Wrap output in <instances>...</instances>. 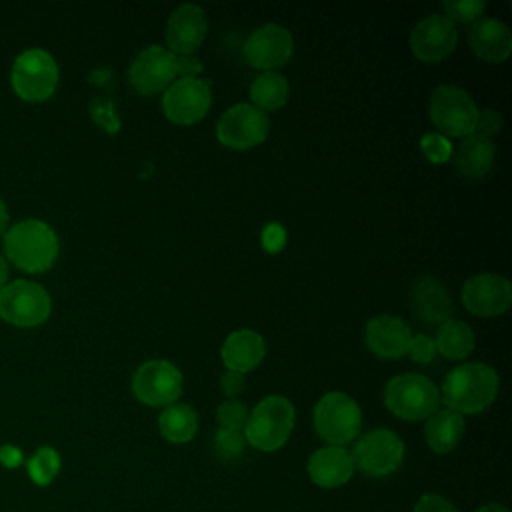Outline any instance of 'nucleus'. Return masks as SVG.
<instances>
[{
    "instance_id": "nucleus-1",
    "label": "nucleus",
    "mask_w": 512,
    "mask_h": 512,
    "mask_svg": "<svg viewBox=\"0 0 512 512\" xmlns=\"http://www.w3.org/2000/svg\"><path fill=\"white\" fill-rule=\"evenodd\" d=\"M500 378L496 370L482 362H466L452 368L442 382L440 402L458 414H478L498 396Z\"/></svg>"
},
{
    "instance_id": "nucleus-2",
    "label": "nucleus",
    "mask_w": 512,
    "mask_h": 512,
    "mask_svg": "<svg viewBox=\"0 0 512 512\" xmlns=\"http://www.w3.org/2000/svg\"><path fill=\"white\" fill-rule=\"evenodd\" d=\"M4 252L16 268L40 274L50 270L58 258V236L46 222L28 218L4 232Z\"/></svg>"
},
{
    "instance_id": "nucleus-3",
    "label": "nucleus",
    "mask_w": 512,
    "mask_h": 512,
    "mask_svg": "<svg viewBox=\"0 0 512 512\" xmlns=\"http://www.w3.org/2000/svg\"><path fill=\"white\" fill-rule=\"evenodd\" d=\"M296 420L294 406L284 396H266L248 414L244 426V440L262 450L274 452L286 444Z\"/></svg>"
},
{
    "instance_id": "nucleus-4",
    "label": "nucleus",
    "mask_w": 512,
    "mask_h": 512,
    "mask_svg": "<svg viewBox=\"0 0 512 512\" xmlns=\"http://www.w3.org/2000/svg\"><path fill=\"white\" fill-rule=\"evenodd\" d=\"M386 408L408 422L426 420L440 406V392L436 384L422 374L394 376L384 388Z\"/></svg>"
},
{
    "instance_id": "nucleus-5",
    "label": "nucleus",
    "mask_w": 512,
    "mask_h": 512,
    "mask_svg": "<svg viewBox=\"0 0 512 512\" xmlns=\"http://www.w3.org/2000/svg\"><path fill=\"white\" fill-rule=\"evenodd\" d=\"M58 64L52 54L42 48L20 52L10 70L12 90L26 102L48 100L58 86Z\"/></svg>"
},
{
    "instance_id": "nucleus-6",
    "label": "nucleus",
    "mask_w": 512,
    "mask_h": 512,
    "mask_svg": "<svg viewBox=\"0 0 512 512\" xmlns=\"http://www.w3.org/2000/svg\"><path fill=\"white\" fill-rule=\"evenodd\" d=\"M360 428V406L344 392H328L314 406V430L330 446H344L356 440Z\"/></svg>"
},
{
    "instance_id": "nucleus-7",
    "label": "nucleus",
    "mask_w": 512,
    "mask_h": 512,
    "mask_svg": "<svg viewBox=\"0 0 512 512\" xmlns=\"http://www.w3.org/2000/svg\"><path fill=\"white\" fill-rule=\"evenodd\" d=\"M50 294L32 280H12L0 290V318L18 328H34L48 320Z\"/></svg>"
},
{
    "instance_id": "nucleus-8",
    "label": "nucleus",
    "mask_w": 512,
    "mask_h": 512,
    "mask_svg": "<svg viewBox=\"0 0 512 512\" xmlns=\"http://www.w3.org/2000/svg\"><path fill=\"white\" fill-rule=\"evenodd\" d=\"M428 114L442 136L464 138L474 132L478 108L466 90L444 84L432 92Z\"/></svg>"
},
{
    "instance_id": "nucleus-9",
    "label": "nucleus",
    "mask_w": 512,
    "mask_h": 512,
    "mask_svg": "<svg viewBox=\"0 0 512 512\" xmlns=\"http://www.w3.org/2000/svg\"><path fill=\"white\" fill-rule=\"evenodd\" d=\"M350 454L354 468L366 476L380 478L392 474L402 464L404 442L388 428H374L356 440Z\"/></svg>"
},
{
    "instance_id": "nucleus-10",
    "label": "nucleus",
    "mask_w": 512,
    "mask_h": 512,
    "mask_svg": "<svg viewBox=\"0 0 512 512\" xmlns=\"http://www.w3.org/2000/svg\"><path fill=\"white\" fill-rule=\"evenodd\" d=\"M132 392L146 406H170L182 394V374L168 360H148L132 376Z\"/></svg>"
},
{
    "instance_id": "nucleus-11",
    "label": "nucleus",
    "mask_w": 512,
    "mask_h": 512,
    "mask_svg": "<svg viewBox=\"0 0 512 512\" xmlns=\"http://www.w3.org/2000/svg\"><path fill=\"white\" fill-rule=\"evenodd\" d=\"M268 116L252 104H234L228 108L218 124L216 138L232 150H248L262 144L268 136Z\"/></svg>"
},
{
    "instance_id": "nucleus-12",
    "label": "nucleus",
    "mask_w": 512,
    "mask_h": 512,
    "mask_svg": "<svg viewBox=\"0 0 512 512\" xmlns=\"http://www.w3.org/2000/svg\"><path fill=\"white\" fill-rule=\"evenodd\" d=\"M212 104L210 86L200 78H178L162 96V110L166 118L180 126L200 122Z\"/></svg>"
},
{
    "instance_id": "nucleus-13",
    "label": "nucleus",
    "mask_w": 512,
    "mask_h": 512,
    "mask_svg": "<svg viewBox=\"0 0 512 512\" xmlns=\"http://www.w3.org/2000/svg\"><path fill=\"white\" fill-rule=\"evenodd\" d=\"M462 302L474 316H500L512 304V286L500 274H474L462 286Z\"/></svg>"
},
{
    "instance_id": "nucleus-14",
    "label": "nucleus",
    "mask_w": 512,
    "mask_h": 512,
    "mask_svg": "<svg viewBox=\"0 0 512 512\" xmlns=\"http://www.w3.org/2000/svg\"><path fill=\"white\" fill-rule=\"evenodd\" d=\"M174 54L160 46H148L132 60L128 78L142 96L164 92L174 82Z\"/></svg>"
},
{
    "instance_id": "nucleus-15",
    "label": "nucleus",
    "mask_w": 512,
    "mask_h": 512,
    "mask_svg": "<svg viewBox=\"0 0 512 512\" xmlns=\"http://www.w3.org/2000/svg\"><path fill=\"white\" fill-rule=\"evenodd\" d=\"M292 52L294 40L290 32L278 24H264L256 28L244 44V56L248 64L266 72L284 66Z\"/></svg>"
},
{
    "instance_id": "nucleus-16",
    "label": "nucleus",
    "mask_w": 512,
    "mask_h": 512,
    "mask_svg": "<svg viewBox=\"0 0 512 512\" xmlns=\"http://www.w3.org/2000/svg\"><path fill=\"white\" fill-rule=\"evenodd\" d=\"M458 42V30L454 22H450L442 14H432L422 18L410 34V50L422 62H440Z\"/></svg>"
},
{
    "instance_id": "nucleus-17",
    "label": "nucleus",
    "mask_w": 512,
    "mask_h": 512,
    "mask_svg": "<svg viewBox=\"0 0 512 512\" xmlns=\"http://www.w3.org/2000/svg\"><path fill=\"white\" fill-rule=\"evenodd\" d=\"M208 32L206 14L200 6H178L166 24V44L174 56L192 54L204 42Z\"/></svg>"
},
{
    "instance_id": "nucleus-18",
    "label": "nucleus",
    "mask_w": 512,
    "mask_h": 512,
    "mask_svg": "<svg viewBox=\"0 0 512 512\" xmlns=\"http://www.w3.org/2000/svg\"><path fill=\"white\" fill-rule=\"evenodd\" d=\"M412 338L410 326L398 316L380 314L368 320L364 330L366 346L372 354L384 360H396L408 352V344Z\"/></svg>"
},
{
    "instance_id": "nucleus-19",
    "label": "nucleus",
    "mask_w": 512,
    "mask_h": 512,
    "mask_svg": "<svg viewBox=\"0 0 512 512\" xmlns=\"http://www.w3.org/2000/svg\"><path fill=\"white\" fill-rule=\"evenodd\" d=\"M308 476L320 488H340L354 474L352 454L344 446H322L308 458Z\"/></svg>"
},
{
    "instance_id": "nucleus-20",
    "label": "nucleus",
    "mask_w": 512,
    "mask_h": 512,
    "mask_svg": "<svg viewBox=\"0 0 512 512\" xmlns=\"http://www.w3.org/2000/svg\"><path fill=\"white\" fill-rule=\"evenodd\" d=\"M468 44L484 62H504L512 50V34L508 26L496 18H480L470 26Z\"/></svg>"
},
{
    "instance_id": "nucleus-21",
    "label": "nucleus",
    "mask_w": 512,
    "mask_h": 512,
    "mask_svg": "<svg viewBox=\"0 0 512 512\" xmlns=\"http://www.w3.org/2000/svg\"><path fill=\"white\" fill-rule=\"evenodd\" d=\"M410 306L412 312L424 322V324H438L450 320L452 316V300L444 284L436 278H420L410 292Z\"/></svg>"
},
{
    "instance_id": "nucleus-22",
    "label": "nucleus",
    "mask_w": 512,
    "mask_h": 512,
    "mask_svg": "<svg viewBox=\"0 0 512 512\" xmlns=\"http://www.w3.org/2000/svg\"><path fill=\"white\" fill-rule=\"evenodd\" d=\"M266 354L262 336L254 330H234L222 344V362L228 370L246 374L254 370Z\"/></svg>"
},
{
    "instance_id": "nucleus-23",
    "label": "nucleus",
    "mask_w": 512,
    "mask_h": 512,
    "mask_svg": "<svg viewBox=\"0 0 512 512\" xmlns=\"http://www.w3.org/2000/svg\"><path fill=\"white\" fill-rule=\"evenodd\" d=\"M494 154H496V148L490 138L470 134V136H464L462 142L456 146L454 164L460 176L478 180L490 172L494 164Z\"/></svg>"
},
{
    "instance_id": "nucleus-24",
    "label": "nucleus",
    "mask_w": 512,
    "mask_h": 512,
    "mask_svg": "<svg viewBox=\"0 0 512 512\" xmlns=\"http://www.w3.org/2000/svg\"><path fill=\"white\" fill-rule=\"evenodd\" d=\"M464 430H466V424L462 414L450 408H438L426 418L424 438L432 452L448 454L458 446V442L464 436Z\"/></svg>"
},
{
    "instance_id": "nucleus-25",
    "label": "nucleus",
    "mask_w": 512,
    "mask_h": 512,
    "mask_svg": "<svg viewBox=\"0 0 512 512\" xmlns=\"http://www.w3.org/2000/svg\"><path fill=\"white\" fill-rule=\"evenodd\" d=\"M160 434L172 444H186L198 432V414L188 404H170L158 416Z\"/></svg>"
},
{
    "instance_id": "nucleus-26",
    "label": "nucleus",
    "mask_w": 512,
    "mask_h": 512,
    "mask_svg": "<svg viewBox=\"0 0 512 512\" xmlns=\"http://www.w3.org/2000/svg\"><path fill=\"white\" fill-rule=\"evenodd\" d=\"M434 344H436V352H440L444 358L462 360L474 350L476 338L468 324L458 320H448L438 328Z\"/></svg>"
},
{
    "instance_id": "nucleus-27",
    "label": "nucleus",
    "mask_w": 512,
    "mask_h": 512,
    "mask_svg": "<svg viewBox=\"0 0 512 512\" xmlns=\"http://www.w3.org/2000/svg\"><path fill=\"white\" fill-rule=\"evenodd\" d=\"M288 94L290 88L286 78L276 72H264L250 84L252 106H256L264 114L280 110L288 102Z\"/></svg>"
},
{
    "instance_id": "nucleus-28",
    "label": "nucleus",
    "mask_w": 512,
    "mask_h": 512,
    "mask_svg": "<svg viewBox=\"0 0 512 512\" xmlns=\"http://www.w3.org/2000/svg\"><path fill=\"white\" fill-rule=\"evenodd\" d=\"M62 466L60 454L52 446H40L26 460V472L36 486H48L58 476Z\"/></svg>"
},
{
    "instance_id": "nucleus-29",
    "label": "nucleus",
    "mask_w": 512,
    "mask_h": 512,
    "mask_svg": "<svg viewBox=\"0 0 512 512\" xmlns=\"http://www.w3.org/2000/svg\"><path fill=\"white\" fill-rule=\"evenodd\" d=\"M486 4L482 0H448L444 2L446 18L450 22H460V24H474L480 20V14L484 12Z\"/></svg>"
},
{
    "instance_id": "nucleus-30",
    "label": "nucleus",
    "mask_w": 512,
    "mask_h": 512,
    "mask_svg": "<svg viewBox=\"0 0 512 512\" xmlns=\"http://www.w3.org/2000/svg\"><path fill=\"white\" fill-rule=\"evenodd\" d=\"M248 408L230 398V400H224L220 406H218V422H220V428L224 430H234V432H242L244 426H246V420H248Z\"/></svg>"
},
{
    "instance_id": "nucleus-31",
    "label": "nucleus",
    "mask_w": 512,
    "mask_h": 512,
    "mask_svg": "<svg viewBox=\"0 0 512 512\" xmlns=\"http://www.w3.org/2000/svg\"><path fill=\"white\" fill-rule=\"evenodd\" d=\"M420 150L432 164H444L452 156V144L438 132H428L420 138Z\"/></svg>"
},
{
    "instance_id": "nucleus-32",
    "label": "nucleus",
    "mask_w": 512,
    "mask_h": 512,
    "mask_svg": "<svg viewBox=\"0 0 512 512\" xmlns=\"http://www.w3.org/2000/svg\"><path fill=\"white\" fill-rule=\"evenodd\" d=\"M244 444H246V440H244L242 432L220 428L214 436V448H216L218 456L226 458V460L238 458L244 452Z\"/></svg>"
},
{
    "instance_id": "nucleus-33",
    "label": "nucleus",
    "mask_w": 512,
    "mask_h": 512,
    "mask_svg": "<svg viewBox=\"0 0 512 512\" xmlns=\"http://www.w3.org/2000/svg\"><path fill=\"white\" fill-rule=\"evenodd\" d=\"M90 112H92L94 122H96L98 126H102L106 132H116V130L120 128V120H118L116 108H114V104H112L108 98H96V100H92Z\"/></svg>"
},
{
    "instance_id": "nucleus-34",
    "label": "nucleus",
    "mask_w": 512,
    "mask_h": 512,
    "mask_svg": "<svg viewBox=\"0 0 512 512\" xmlns=\"http://www.w3.org/2000/svg\"><path fill=\"white\" fill-rule=\"evenodd\" d=\"M414 362L418 364H428L436 356V344L434 338L428 334H416L410 338L408 352H406Z\"/></svg>"
},
{
    "instance_id": "nucleus-35",
    "label": "nucleus",
    "mask_w": 512,
    "mask_h": 512,
    "mask_svg": "<svg viewBox=\"0 0 512 512\" xmlns=\"http://www.w3.org/2000/svg\"><path fill=\"white\" fill-rule=\"evenodd\" d=\"M502 126V118L496 110L492 108H484V110H478V116H476V124H474V132L472 134H478V136H484V138H490L492 134H496Z\"/></svg>"
},
{
    "instance_id": "nucleus-36",
    "label": "nucleus",
    "mask_w": 512,
    "mask_h": 512,
    "mask_svg": "<svg viewBox=\"0 0 512 512\" xmlns=\"http://www.w3.org/2000/svg\"><path fill=\"white\" fill-rule=\"evenodd\" d=\"M414 512H460V510L440 494H424L414 504Z\"/></svg>"
},
{
    "instance_id": "nucleus-37",
    "label": "nucleus",
    "mask_w": 512,
    "mask_h": 512,
    "mask_svg": "<svg viewBox=\"0 0 512 512\" xmlns=\"http://www.w3.org/2000/svg\"><path fill=\"white\" fill-rule=\"evenodd\" d=\"M202 72V62L192 54L174 56V74L180 78H196Z\"/></svg>"
},
{
    "instance_id": "nucleus-38",
    "label": "nucleus",
    "mask_w": 512,
    "mask_h": 512,
    "mask_svg": "<svg viewBox=\"0 0 512 512\" xmlns=\"http://www.w3.org/2000/svg\"><path fill=\"white\" fill-rule=\"evenodd\" d=\"M286 242V232L280 224L272 222L262 230V246L268 252H278Z\"/></svg>"
},
{
    "instance_id": "nucleus-39",
    "label": "nucleus",
    "mask_w": 512,
    "mask_h": 512,
    "mask_svg": "<svg viewBox=\"0 0 512 512\" xmlns=\"http://www.w3.org/2000/svg\"><path fill=\"white\" fill-rule=\"evenodd\" d=\"M220 388L226 396L234 398L238 396L242 390H244V374L240 372H234V370H228L226 374H222L220 378Z\"/></svg>"
},
{
    "instance_id": "nucleus-40",
    "label": "nucleus",
    "mask_w": 512,
    "mask_h": 512,
    "mask_svg": "<svg viewBox=\"0 0 512 512\" xmlns=\"http://www.w3.org/2000/svg\"><path fill=\"white\" fill-rule=\"evenodd\" d=\"M24 462V454L14 444H2L0 446V464L8 470H16Z\"/></svg>"
},
{
    "instance_id": "nucleus-41",
    "label": "nucleus",
    "mask_w": 512,
    "mask_h": 512,
    "mask_svg": "<svg viewBox=\"0 0 512 512\" xmlns=\"http://www.w3.org/2000/svg\"><path fill=\"white\" fill-rule=\"evenodd\" d=\"M474 512H510L504 504H498V502H490V504H484V506H480L478 510H474Z\"/></svg>"
},
{
    "instance_id": "nucleus-42",
    "label": "nucleus",
    "mask_w": 512,
    "mask_h": 512,
    "mask_svg": "<svg viewBox=\"0 0 512 512\" xmlns=\"http://www.w3.org/2000/svg\"><path fill=\"white\" fill-rule=\"evenodd\" d=\"M6 230H8V208L0 198V234H4Z\"/></svg>"
},
{
    "instance_id": "nucleus-43",
    "label": "nucleus",
    "mask_w": 512,
    "mask_h": 512,
    "mask_svg": "<svg viewBox=\"0 0 512 512\" xmlns=\"http://www.w3.org/2000/svg\"><path fill=\"white\" fill-rule=\"evenodd\" d=\"M8 284V262L4 256H0V290Z\"/></svg>"
}]
</instances>
